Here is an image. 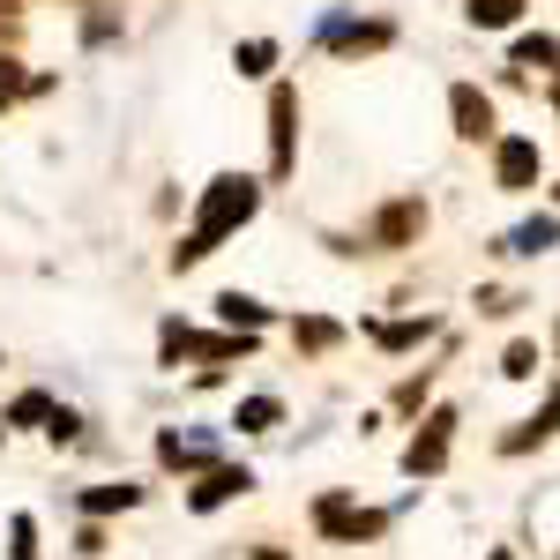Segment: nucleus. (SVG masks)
<instances>
[{
  "label": "nucleus",
  "mask_w": 560,
  "mask_h": 560,
  "mask_svg": "<svg viewBox=\"0 0 560 560\" xmlns=\"http://www.w3.org/2000/svg\"><path fill=\"white\" fill-rule=\"evenodd\" d=\"M448 433H456V411L441 404V411H427V427L411 433V448H404V471L411 478H433L441 464H448Z\"/></svg>",
  "instance_id": "obj_3"
},
{
  "label": "nucleus",
  "mask_w": 560,
  "mask_h": 560,
  "mask_svg": "<svg viewBox=\"0 0 560 560\" xmlns=\"http://www.w3.org/2000/svg\"><path fill=\"white\" fill-rule=\"evenodd\" d=\"M158 456H165L173 471H202V464H210V441H195V433H165Z\"/></svg>",
  "instance_id": "obj_12"
},
{
  "label": "nucleus",
  "mask_w": 560,
  "mask_h": 560,
  "mask_svg": "<svg viewBox=\"0 0 560 560\" xmlns=\"http://www.w3.org/2000/svg\"><path fill=\"white\" fill-rule=\"evenodd\" d=\"M292 158H300V90L277 83L269 90V179H292Z\"/></svg>",
  "instance_id": "obj_2"
},
{
  "label": "nucleus",
  "mask_w": 560,
  "mask_h": 560,
  "mask_svg": "<svg viewBox=\"0 0 560 560\" xmlns=\"http://www.w3.org/2000/svg\"><path fill=\"white\" fill-rule=\"evenodd\" d=\"M419 404H427V374H419V382H404V388H396V411H419Z\"/></svg>",
  "instance_id": "obj_25"
},
{
  "label": "nucleus",
  "mask_w": 560,
  "mask_h": 560,
  "mask_svg": "<svg viewBox=\"0 0 560 560\" xmlns=\"http://www.w3.org/2000/svg\"><path fill=\"white\" fill-rule=\"evenodd\" d=\"M516 15H523V0H471V23H478V31H509Z\"/></svg>",
  "instance_id": "obj_18"
},
{
  "label": "nucleus",
  "mask_w": 560,
  "mask_h": 560,
  "mask_svg": "<svg viewBox=\"0 0 560 560\" xmlns=\"http://www.w3.org/2000/svg\"><path fill=\"white\" fill-rule=\"evenodd\" d=\"M493 179L523 195V187H538V142L530 135H501V150H493Z\"/></svg>",
  "instance_id": "obj_5"
},
{
  "label": "nucleus",
  "mask_w": 560,
  "mask_h": 560,
  "mask_svg": "<svg viewBox=\"0 0 560 560\" xmlns=\"http://www.w3.org/2000/svg\"><path fill=\"white\" fill-rule=\"evenodd\" d=\"M337 337H345V329H337V322H322V314H306L300 329H292V345H300V351H329Z\"/></svg>",
  "instance_id": "obj_20"
},
{
  "label": "nucleus",
  "mask_w": 560,
  "mask_h": 560,
  "mask_svg": "<svg viewBox=\"0 0 560 560\" xmlns=\"http://www.w3.org/2000/svg\"><path fill=\"white\" fill-rule=\"evenodd\" d=\"M396 38L388 23H322V45H337V52H382Z\"/></svg>",
  "instance_id": "obj_9"
},
{
  "label": "nucleus",
  "mask_w": 560,
  "mask_h": 560,
  "mask_svg": "<svg viewBox=\"0 0 560 560\" xmlns=\"http://www.w3.org/2000/svg\"><path fill=\"white\" fill-rule=\"evenodd\" d=\"M247 486H255L247 464H217V471H202V486L187 493V509H195V516H210V509H224V501H240Z\"/></svg>",
  "instance_id": "obj_7"
},
{
  "label": "nucleus",
  "mask_w": 560,
  "mask_h": 560,
  "mask_svg": "<svg viewBox=\"0 0 560 560\" xmlns=\"http://www.w3.org/2000/svg\"><path fill=\"white\" fill-rule=\"evenodd\" d=\"M366 337H374L382 351H411V345H427V337H433V314H419V322H374Z\"/></svg>",
  "instance_id": "obj_10"
},
{
  "label": "nucleus",
  "mask_w": 560,
  "mask_h": 560,
  "mask_svg": "<svg viewBox=\"0 0 560 560\" xmlns=\"http://www.w3.org/2000/svg\"><path fill=\"white\" fill-rule=\"evenodd\" d=\"M217 314H224V322H232L240 337H255L261 322H269V306H261V300H247V292H217Z\"/></svg>",
  "instance_id": "obj_11"
},
{
  "label": "nucleus",
  "mask_w": 560,
  "mask_h": 560,
  "mask_svg": "<svg viewBox=\"0 0 560 560\" xmlns=\"http://www.w3.org/2000/svg\"><path fill=\"white\" fill-rule=\"evenodd\" d=\"M314 523H322L329 538H345V546H359V538H374V530H382V516L351 509L345 493H322V501H314Z\"/></svg>",
  "instance_id": "obj_6"
},
{
  "label": "nucleus",
  "mask_w": 560,
  "mask_h": 560,
  "mask_svg": "<svg viewBox=\"0 0 560 560\" xmlns=\"http://www.w3.org/2000/svg\"><path fill=\"white\" fill-rule=\"evenodd\" d=\"M8 553H15V560H38V523H31V516L8 523Z\"/></svg>",
  "instance_id": "obj_23"
},
{
  "label": "nucleus",
  "mask_w": 560,
  "mask_h": 560,
  "mask_svg": "<svg viewBox=\"0 0 560 560\" xmlns=\"http://www.w3.org/2000/svg\"><path fill=\"white\" fill-rule=\"evenodd\" d=\"M553 195H560V187H553Z\"/></svg>",
  "instance_id": "obj_28"
},
{
  "label": "nucleus",
  "mask_w": 560,
  "mask_h": 560,
  "mask_svg": "<svg viewBox=\"0 0 560 560\" xmlns=\"http://www.w3.org/2000/svg\"><path fill=\"white\" fill-rule=\"evenodd\" d=\"M419 232H427V202H419V195H404V202H388V210L374 217L366 247H411Z\"/></svg>",
  "instance_id": "obj_4"
},
{
  "label": "nucleus",
  "mask_w": 560,
  "mask_h": 560,
  "mask_svg": "<svg viewBox=\"0 0 560 560\" xmlns=\"http://www.w3.org/2000/svg\"><path fill=\"white\" fill-rule=\"evenodd\" d=\"M0 38H15V8H0Z\"/></svg>",
  "instance_id": "obj_27"
},
{
  "label": "nucleus",
  "mask_w": 560,
  "mask_h": 560,
  "mask_svg": "<svg viewBox=\"0 0 560 560\" xmlns=\"http://www.w3.org/2000/svg\"><path fill=\"white\" fill-rule=\"evenodd\" d=\"M45 433H52V441H75V433H83V419H75V411H52V427H45Z\"/></svg>",
  "instance_id": "obj_26"
},
{
  "label": "nucleus",
  "mask_w": 560,
  "mask_h": 560,
  "mask_svg": "<svg viewBox=\"0 0 560 560\" xmlns=\"http://www.w3.org/2000/svg\"><path fill=\"white\" fill-rule=\"evenodd\" d=\"M23 90H31V75H23V60H15V52H0V105H15Z\"/></svg>",
  "instance_id": "obj_22"
},
{
  "label": "nucleus",
  "mask_w": 560,
  "mask_h": 560,
  "mask_svg": "<svg viewBox=\"0 0 560 560\" xmlns=\"http://www.w3.org/2000/svg\"><path fill=\"white\" fill-rule=\"evenodd\" d=\"M135 501H142V486H90L83 493L90 516H113V509H135Z\"/></svg>",
  "instance_id": "obj_17"
},
{
  "label": "nucleus",
  "mask_w": 560,
  "mask_h": 560,
  "mask_svg": "<svg viewBox=\"0 0 560 560\" xmlns=\"http://www.w3.org/2000/svg\"><path fill=\"white\" fill-rule=\"evenodd\" d=\"M232 68H240V75H269V68H277V45H269V38H247L240 52H232Z\"/></svg>",
  "instance_id": "obj_19"
},
{
  "label": "nucleus",
  "mask_w": 560,
  "mask_h": 560,
  "mask_svg": "<svg viewBox=\"0 0 560 560\" xmlns=\"http://www.w3.org/2000/svg\"><path fill=\"white\" fill-rule=\"evenodd\" d=\"M546 433H560V388H553V396H546V404H538V419H530V427H523V433H509L501 448L516 456V448H530V441H546Z\"/></svg>",
  "instance_id": "obj_14"
},
{
  "label": "nucleus",
  "mask_w": 560,
  "mask_h": 560,
  "mask_svg": "<svg viewBox=\"0 0 560 560\" xmlns=\"http://www.w3.org/2000/svg\"><path fill=\"white\" fill-rule=\"evenodd\" d=\"M516 68H560V45L553 38H516Z\"/></svg>",
  "instance_id": "obj_21"
},
{
  "label": "nucleus",
  "mask_w": 560,
  "mask_h": 560,
  "mask_svg": "<svg viewBox=\"0 0 560 560\" xmlns=\"http://www.w3.org/2000/svg\"><path fill=\"white\" fill-rule=\"evenodd\" d=\"M501 374H509V382H530V374H538V345H509Z\"/></svg>",
  "instance_id": "obj_24"
},
{
  "label": "nucleus",
  "mask_w": 560,
  "mask_h": 560,
  "mask_svg": "<svg viewBox=\"0 0 560 560\" xmlns=\"http://www.w3.org/2000/svg\"><path fill=\"white\" fill-rule=\"evenodd\" d=\"M553 240H560V217H530V224L509 232V255H546Z\"/></svg>",
  "instance_id": "obj_13"
},
{
  "label": "nucleus",
  "mask_w": 560,
  "mask_h": 560,
  "mask_svg": "<svg viewBox=\"0 0 560 560\" xmlns=\"http://www.w3.org/2000/svg\"><path fill=\"white\" fill-rule=\"evenodd\" d=\"M448 113H456V135H464V142H486V135H493V97H486L478 83L448 90Z\"/></svg>",
  "instance_id": "obj_8"
},
{
  "label": "nucleus",
  "mask_w": 560,
  "mask_h": 560,
  "mask_svg": "<svg viewBox=\"0 0 560 560\" xmlns=\"http://www.w3.org/2000/svg\"><path fill=\"white\" fill-rule=\"evenodd\" d=\"M255 210H261V187H255V179H247V173H217L210 187H202L195 232H187V240L173 247V269H195V261L210 255V247L224 240V232H240V224H247Z\"/></svg>",
  "instance_id": "obj_1"
},
{
  "label": "nucleus",
  "mask_w": 560,
  "mask_h": 560,
  "mask_svg": "<svg viewBox=\"0 0 560 560\" xmlns=\"http://www.w3.org/2000/svg\"><path fill=\"white\" fill-rule=\"evenodd\" d=\"M52 411H60V404H52L45 388H31V396L8 404V427H52Z\"/></svg>",
  "instance_id": "obj_16"
},
{
  "label": "nucleus",
  "mask_w": 560,
  "mask_h": 560,
  "mask_svg": "<svg viewBox=\"0 0 560 560\" xmlns=\"http://www.w3.org/2000/svg\"><path fill=\"white\" fill-rule=\"evenodd\" d=\"M277 419H284V404H277V396H247V404L232 411V427H240V433H269Z\"/></svg>",
  "instance_id": "obj_15"
}]
</instances>
